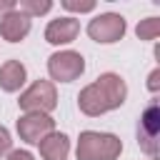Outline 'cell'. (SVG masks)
I'll return each mask as SVG.
<instances>
[{"label": "cell", "instance_id": "obj_15", "mask_svg": "<svg viewBox=\"0 0 160 160\" xmlns=\"http://www.w3.org/2000/svg\"><path fill=\"white\" fill-rule=\"evenodd\" d=\"M12 150V138H10V130L5 125H0V158L8 155Z\"/></svg>", "mask_w": 160, "mask_h": 160}, {"label": "cell", "instance_id": "obj_5", "mask_svg": "<svg viewBox=\"0 0 160 160\" xmlns=\"http://www.w3.org/2000/svg\"><path fill=\"white\" fill-rule=\"evenodd\" d=\"M85 72V58L78 50H58L48 58L50 82H72Z\"/></svg>", "mask_w": 160, "mask_h": 160}, {"label": "cell", "instance_id": "obj_10", "mask_svg": "<svg viewBox=\"0 0 160 160\" xmlns=\"http://www.w3.org/2000/svg\"><path fill=\"white\" fill-rule=\"evenodd\" d=\"M38 148H40V158L42 160H68V155H70V138L65 132L52 130L50 135H45L38 142Z\"/></svg>", "mask_w": 160, "mask_h": 160}, {"label": "cell", "instance_id": "obj_9", "mask_svg": "<svg viewBox=\"0 0 160 160\" xmlns=\"http://www.w3.org/2000/svg\"><path fill=\"white\" fill-rule=\"evenodd\" d=\"M78 35H80V22H78L75 18H70V15L55 18V20H50L48 28H45V40H48L50 45H68V42H72Z\"/></svg>", "mask_w": 160, "mask_h": 160}, {"label": "cell", "instance_id": "obj_3", "mask_svg": "<svg viewBox=\"0 0 160 160\" xmlns=\"http://www.w3.org/2000/svg\"><path fill=\"white\" fill-rule=\"evenodd\" d=\"M20 110L22 112H42V115H50L55 108H58V90H55V82L50 80H35L28 90L20 92V100H18Z\"/></svg>", "mask_w": 160, "mask_h": 160}, {"label": "cell", "instance_id": "obj_18", "mask_svg": "<svg viewBox=\"0 0 160 160\" xmlns=\"http://www.w3.org/2000/svg\"><path fill=\"white\" fill-rule=\"evenodd\" d=\"M15 5H18V0H0V18L8 15L10 10H15Z\"/></svg>", "mask_w": 160, "mask_h": 160}, {"label": "cell", "instance_id": "obj_8", "mask_svg": "<svg viewBox=\"0 0 160 160\" xmlns=\"http://www.w3.org/2000/svg\"><path fill=\"white\" fill-rule=\"evenodd\" d=\"M30 28H32L30 18L22 15L18 8L0 18V38L8 40V42H20V40H25L28 32H30Z\"/></svg>", "mask_w": 160, "mask_h": 160}, {"label": "cell", "instance_id": "obj_7", "mask_svg": "<svg viewBox=\"0 0 160 160\" xmlns=\"http://www.w3.org/2000/svg\"><path fill=\"white\" fill-rule=\"evenodd\" d=\"M15 130H18L22 142L38 145L45 135H50L55 130V120L50 115H42V112H22L15 122Z\"/></svg>", "mask_w": 160, "mask_h": 160}, {"label": "cell", "instance_id": "obj_4", "mask_svg": "<svg viewBox=\"0 0 160 160\" xmlns=\"http://www.w3.org/2000/svg\"><path fill=\"white\" fill-rule=\"evenodd\" d=\"M138 145L148 158H152V160L160 158V108H158V100H152L138 120Z\"/></svg>", "mask_w": 160, "mask_h": 160}, {"label": "cell", "instance_id": "obj_6", "mask_svg": "<svg viewBox=\"0 0 160 160\" xmlns=\"http://www.w3.org/2000/svg\"><path fill=\"white\" fill-rule=\"evenodd\" d=\"M128 25H125V18L118 15V12H100L95 15L90 22H88V35L90 40L100 42V45H110V42H118L122 40Z\"/></svg>", "mask_w": 160, "mask_h": 160}, {"label": "cell", "instance_id": "obj_1", "mask_svg": "<svg viewBox=\"0 0 160 160\" xmlns=\"http://www.w3.org/2000/svg\"><path fill=\"white\" fill-rule=\"evenodd\" d=\"M128 98V85L118 72H102L98 80L85 85L78 92V108L88 118L105 115L110 110H118Z\"/></svg>", "mask_w": 160, "mask_h": 160}, {"label": "cell", "instance_id": "obj_11", "mask_svg": "<svg viewBox=\"0 0 160 160\" xmlns=\"http://www.w3.org/2000/svg\"><path fill=\"white\" fill-rule=\"evenodd\" d=\"M28 80V70L20 60H5L0 65V90L5 92H18Z\"/></svg>", "mask_w": 160, "mask_h": 160}, {"label": "cell", "instance_id": "obj_13", "mask_svg": "<svg viewBox=\"0 0 160 160\" xmlns=\"http://www.w3.org/2000/svg\"><path fill=\"white\" fill-rule=\"evenodd\" d=\"M135 35L140 40H155L160 35V18H145V20H140L138 28H135Z\"/></svg>", "mask_w": 160, "mask_h": 160}, {"label": "cell", "instance_id": "obj_12", "mask_svg": "<svg viewBox=\"0 0 160 160\" xmlns=\"http://www.w3.org/2000/svg\"><path fill=\"white\" fill-rule=\"evenodd\" d=\"M15 8L32 20V18H38V15L50 12V10H52V2H50V0H18Z\"/></svg>", "mask_w": 160, "mask_h": 160}, {"label": "cell", "instance_id": "obj_14", "mask_svg": "<svg viewBox=\"0 0 160 160\" xmlns=\"http://www.w3.org/2000/svg\"><path fill=\"white\" fill-rule=\"evenodd\" d=\"M60 5L70 12H92L95 10V0H62Z\"/></svg>", "mask_w": 160, "mask_h": 160}, {"label": "cell", "instance_id": "obj_16", "mask_svg": "<svg viewBox=\"0 0 160 160\" xmlns=\"http://www.w3.org/2000/svg\"><path fill=\"white\" fill-rule=\"evenodd\" d=\"M148 90H150V92H158V90H160V68H155V70L150 72V78H148Z\"/></svg>", "mask_w": 160, "mask_h": 160}, {"label": "cell", "instance_id": "obj_17", "mask_svg": "<svg viewBox=\"0 0 160 160\" xmlns=\"http://www.w3.org/2000/svg\"><path fill=\"white\" fill-rule=\"evenodd\" d=\"M5 160H35V155L30 150H10Z\"/></svg>", "mask_w": 160, "mask_h": 160}, {"label": "cell", "instance_id": "obj_2", "mask_svg": "<svg viewBox=\"0 0 160 160\" xmlns=\"http://www.w3.org/2000/svg\"><path fill=\"white\" fill-rule=\"evenodd\" d=\"M120 152L122 140L112 132H98V130H82L75 148L78 160H118Z\"/></svg>", "mask_w": 160, "mask_h": 160}]
</instances>
